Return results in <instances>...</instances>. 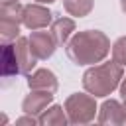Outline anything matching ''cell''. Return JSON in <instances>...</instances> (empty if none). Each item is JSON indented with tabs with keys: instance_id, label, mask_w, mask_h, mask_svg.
<instances>
[{
	"instance_id": "14",
	"label": "cell",
	"mask_w": 126,
	"mask_h": 126,
	"mask_svg": "<svg viewBox=\"0 0 126 126\" xmlns=\"http://www.w3.org/2000/svg\"><path fill=\"white\" fill-rule=\"evenodd\" d=\"M18 73H20V65H18L14 43L4 41V77H12V75H18Z\"/></svg>"
},
{
	"instance_id": "12",
	"label": "cell",
	"mask_w": 126,
	"mask_h": 126,
	"mask_svg": "<svg viewBox=\"0 0 126 126\" xmlns=\"http://www.w3.org/2000/svg\"><path fill=\"white\" fill-rule=\"evenodd\" d=\"M67 122H69V116L65 112V106H59V104L45 108L39 116V124L43 126H65Z\"/></svg>"
},
{
	"instance_id": "5",
	"label": "cell",
	"mask_w": 126,
	"mask_h": 126,
	"mask_svg": "<svg viewBox=\"0 0 126 126\" xmlns=\"http://www.w3.org/2000/svg\"><path fill=\"white\" fill-rule=\"evenodd\" d=\"M51 20H53V14L47 8H43L39 4L24 6V26L28 30H32V32L33 30H43L51 24Z\"/></svg>"
},
{
	"instance_id": "7",
	"label": "cell",
	"mask_w": 126,
	"mask_h": 126,
	"mask_svg": "<svg viewBox=\"0 0 126 126\" xmlns=\"http://www.w3.org/2000/svg\"><path fill=\"white\" fill-rule=\"evenodd\" d=\"M98 122L100 124H110V126L126 124V106H122L114 98L104 100L98 108Z\"/></svg>"
},
{
	"instance_id": "8",
	"label": "cell",
	"mask_w": 126,
	"mask_h": 126,
	"mask_svg": "<svg viewBox=\"0 0 126 126\" xmlns=\"http://www.w3.org/2000/svg\"><path fill=\"white\" fill-rule=\"evenodd\" d=\"M53 100V93L47 91H32L24 100H22V110L26 114H41Z\"/></svg>"
},
{
	"instance_id": "2",
	"label": "cell",
	"mask_w": 126,
	"mask_h": 126,
	"mask_svg": "<svg viewBox=\"0 0 126 126\" xmlns=\"http://www.w3.org/2000/svg\"><path fill=\"white\" fill-rule=\"evenodd\" d=\"M122 77V65L112 59L108 63H100L87 69L83 75V87L93 96H106L120 85Z\"/></svg>"
},
{
	"instance_id": "19",
	"label": "cell",
	"mask_w": 126,
	"mask_h": 126,
	"mask_svg": "<svg viewBox=\"0 0 126 126\" xmlns=\"http://www.w3.org/2000/svg\"><path fill=\"white\" fill-rule=\"evenodd\" d=\"M120 8H122V12L126 14V0H120Z\"/></svg>"
},
{
	"instance_id": "13",
	"label": "cell",
	"mask_w": 126,
	"mask_h": 126,
	"mask_svg": "<svg viewBox=\"0 0 126 126\" xmlns=\"http://www.w3.org/2000/svg\"><path fill=\"white\" fill-rule=\"evenodd\" d=\"M94 0H63V8L67 14L75 16V18H85L91 14Z\"/></svg>"
},
{
	"instance_id": "17",
	"label": "cell",
	"mask_w": 126,
	"mask_h": 126,
	"mask_svg": "<svg viewBox=\"0 0 126 126\" xmlns=\"http://www.w3.org/2000/svg\"><path fill=\"white\" fill-rule=\"evenodd\" d=\"M120 96H122V102L126 106V77H122V83H120Z\"/></svg>"
},
{
	"instance_id": "9",
	"label": "cell",
	"mask_w": 126,
	"mask_h": 126,
	"mask_svg": "<svg viewBox=\"0 0 126 126\" xmlns=\"http://www.w3.org/2000/svg\"><path fill=\"white\" fill-rule=\"evenodd\" d=\"M14 49H16V57H18V65H20V75H28L33 69L35 59H37L32 53L30 37H18L14 41Z\"/></svg>"
},
{
	"instance_id": "16",
	"label": "cell",
	"mask_w": 126,
	"mask_h": 126,
	"mask_svg": "<svg viewBox=\"0 0 126 126\" xmlns=\"http://www.w3.org/2000/svg\"><path fill=\"white\" fill-rule=\"evenodd\" d=\"M35 122H39V118L35 120V118H33V114H28V116L18 118V120H16V126H22V124H32V126H33Z\"/></svg>"
},
{
	"instance_id": "10",
	"label": "cell",
	"mask_w": 126,
	"mask_h": 126,
	"mask_svg": "<svg viewBox=\"0 0 126 126\" xmlns=\"http://www.w3.org/2000/svg\"><path fill=\"white\" fill-rule=\"evenodd\" d=\"M28 85H30L32 91H47V93H53V94H55V91L59 87L57 77L49 69H37V71H33L28 77Z\"/></svg>"
},
{
	"instance_id": "4",
	"label": "cell",
	"mask_w": 126,
	"mask_h": 126,
	"mask_svg": "<svg viewBox=\"0 0 126 126\" xmlns=\"http://www.w3.org/2000/svg\"><path fill=\"white\" fill-rule=\"evenodd\" d=\"M20 24H24V6L4 4L0 8V35L4 41H12L20 37Z\"/></svg>"
},
{
	"instance_id": "6",
	"label": "cell",
	"mask_w": 126,
	"mask_h": 126,
	"mask_svg": "<svg viewBox=\"0 0 126 126\" xmlns=\"http://www.w3.org/2000/svg\"><path fill=\"white\" fill-rule=\"evenodd\" d=\"M30 47H32V53L37 59H49L55 53L57 43H55L51 32H37V30H33L32 35H30Z\"/></svg>"
},
{
	"instance_id": "11",
	"label": "cell",
	"mask_w": 126,
	"mask_h": 126,
	"mask_svg": "<svg viewBox=\"0 0 126 126\" xmlns=\"http://www.w3.org/2000/svg\"><path fill=\"white\" fill-rule=\"evenodd\" d=\"M73 32H75V22L71 18H57L51 24V35H53L57 47L59 45H67V41L71 39Z\"/></svg>"
},
{
	"instance_id": "20",
	"label": "cell",
	"mask_w": 126,
	"mask_h": 126,
	"mask_svg": "<svg viewBox=\"0 0 126 126\" xmlns=\"http://www.w3.org/2000/svg\"><path fill=\"white\" fill-rule=\"evenodd\" d=\"M33 2H41V4H51V2H55V0H33Z\"/></svg>"
},
{
	"instance_id": "1",
	"label": "cell",
	"mask_w": 126,
	"mask_h": 126,
	"mask_svg": "<svg viewBox=\"0 0 126 126\" xmlns=\"http://www.w3.org/2000/svg\"><path fill=\"white\" fill-rule=\"evenodd\" d=\"M110 39L98 30L77 32L65 45L67 57L75 65H94L100 63L110 51Z\"/></svg>"
},
{
	"instance_id": "15",
	"label": "cell",
	"mask_w": 126,
	"mask_h": 126,
	"mask_svg": "<svg viewBox=\"0 0 126 126\" xmlns=\"http://www.w3.org/2000/svg\"><path fill=\"white\" fill-rule=\"evenodd\" d=\"M112 59L118 61L122 67L126 65V35H122V37H118L114 41V45H112Z\"/></svg>"
},
{
	"instance_id": "18",
	"label": "cell",
	"mask_w": 126,
	"mask_h": 126,
	"mask_svg": "<svg viewBox=\"0 0 126 126\" xmlns=\"http://www.w3.org/2000/svg\"><path fill=\"white\" fill-rule=\"evenodd\" d=\"M0 2H2V6H4V4H16V2H20V0H0Z\"/></svg>"
},
{
	"instance_id": "3",
	"label": "cell",
	"mask_w": 126,
	"mask_h": 126,
	"mask_svg": "<svg viewBox=\"0 0 126 126\" xmlns=\"http://www.w3.org/2000/svg\"><path fill=\"white\" fill-rule=\"evenodd\" d=\"M96 96H93L91 93L89 94H83V93H75L71 96H67L65 100V112L69 116V122L71 124H89L94 120V114H96V102H94Z\"/></svg>"
}]
</instances>
